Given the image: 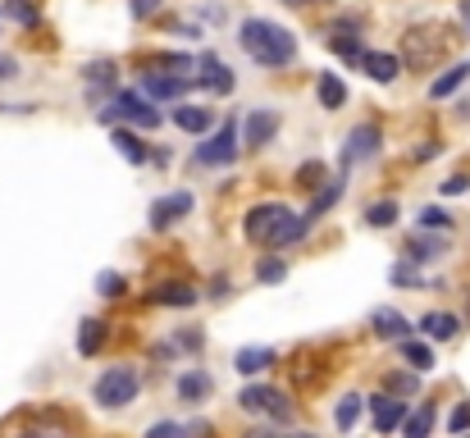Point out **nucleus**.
Masks as SVG:
<instances>
[{"label":"nucleus","instance_id":"c85d7f7f","mask_svg":"<svg viewBox=\"0 0 470 438\" xmlns=\"http://www.w3.org/2000/svg\"><path fill=\"white\" fill-rule=\"evenodd\" d=\"M366 224L370 228H388V224H398V202H375L366 211Z\"/></svg>","mask_w":470,"mask_h":438},{"label":"nucleus","instance_id":"7c9ffc66","mask_svg":"<svg viewBox=\"0 0 470 438\" xmlns=\"http://www.w3.org/2000/svg\"><path fill=\"white\" fill-rule=\"evenodd\" d=\"M443 252V237H416L411 243V260H434Z\"/></svg>","mask_w":470,"mask_h":438},{"label":"nucleus","instance_id":"4c0bfd02","mask_svg":"<svg viewBox=\"0 0 470 438\" xmlns=\"http://www.w3.org/2000/svg\"><path fill=\"white\" fill-rule=\"evenodd\" d=\"M178 438H210V425L206 420H192V425L178 429Z\"/></svg>","mask_w":470,"mask_h":438},{"label":"nucleus","instance_id":"f704fd0d","mask_svg":"<svg viewBox=\"0 0 470 438\" xmlns=\"http://www.w3.org/2000/svg\"><path fill=\"white\" fill-rule=\"evenodd\" d=\"M420 224H425V228H448V215H443L439 206H429V211H420Z\"/></svg>","mask_w":470,"mask_h":438},{"label":"nucleus","instance_id":"1a4fd4ad","mask_svg":"<svg viewBox=\"0 0 470 438\" xmlns=\"http://www.w3.org/2000/svg\"><path fill=\"white\" fill-rule=\"evenodd\" d=\"M279 133V114L274 110H251L247 124H243V142L247 146H269V137Z\"/></svg>","mask_w":470,"mask_h":438},{"label":"nucleus","instance_id":"9b49d317","mask_svg":"<svg viewBox=\"0 0 470 438\" xmlns=\"http://www.w3.org/2000/svg\"><path fill=\"white\" fill-rule=\"evenodd\" d=\"M110 142H114V151H120L128 165H146V161H151L146 142H142L137 133H128V128H114V133H110Z\"/></svg>","mask_w":470,"mask_h":438},{"label":"nucleus","instance_id":"e433bc0d","mask_svg":"<svg viewBox=\"0 0 470 438\" xmlns=\"http://www.w3.org/2000/svg\"><path fill=\"white\" fill-rule=\"evenodd\" d=\"M178 429H183V425H174V420H161V425H151V429H146V438H178Z\"/></svg>","mask_w":470,"mask_h":438},{"label":"nucleus","instance_id":"58836bf2","mask_svg":"<svg viewBox=\"0 0 470 438\" xmlns=\"http://www.w3.org/2000/svg\"><path fill=\"white\" fill-rule=\"evenodd\" d=\"M461 429H470V402H466V407H457V411H452V434H457V438H461Z\"/></svg>","mask_w":470,"mask_h":438},{"label":"nucleus","instance_id":"f03ea898","mask_svg":"<svg viewBox=\"0 0 470 438\" xmlns=\"http://www.w3.org/2000/svg\"><path fill=\"white\" fill-rule=\"evenodd\" d=\"M137 393H142V379H137V370H133V366H110V370H105V375L92 384L96 407H105V411H120V407H128Z\"/></svg>","mask_w":470,"mask_h":438},{"label":"nucleus","instance_id":"7ed1b4c3","mask_svg":"<svg viewBox=\"0 0 470 438\" xmlns=\"http://www.w3.org/2000/svg\"><path fill=\"white\" fill-rule=\"evenodd\" d=\"M96 119H101V124H110V119H128V124H137V128H155L165 114L155 110L142 92H120L105 110H96Z\"/></svg>","mask_w":470,"mask_h":438},{"label":"nucleus","instance_id":"72a5a7b5","mask_svg":"<svg viewBox=\"0 0 470 438\" xmlns=\"http://www.w3.org/2000/svg\"><path fill=\"white\" fill-rule=\"evenodd\" d=\"M5 14H10L14 23H37V5H32V0H10Z\"/></svg>","mask_w":470,"mask_h":438},{"label":"nucleus","instance_id":"c9c22d12","mask_svg":"<svg viewBox=\"0 0 470 438\" xmlns=\"http://www.w3.org/2000/svg\"><path fill=\"white\" fill-rule=\"evenodd\" d=\"M470 192V178L466 174H452L448 183H443V196H466Z\"/></svg>","mask_w":470,"mask_h":438},{"label":"nucleus","instance_id":"2f4dec72","mask_svg":"<svg viewBox=\"0 0 470 438\" xmlns=\"http://www.w3.org/2000/svg\"><path fill=\"white\" fill-rule=\"evenodd\" d=\"M96 288H101L105 297H124V274H114V269H101V274H96Z\"/></svg>","mask_w":470,"mask_h":438},{"label":"nucleus","instance_id":"49530a36","mask_svg":"<svg viewBox=\"0 0 470 438\" xmlns=\"http://www.w3.org/2000/svg\"><path fill=\"white\" fill-rule=\"evenodd\" d=\"M466 19H470V5H466Z\"/></svg>","mask_w":470,"mask_h":438},{"label":"nucleus","instance_id":"9d476101","mask_svg":"<svg viewBox=\"0 0 470 438\" xmlns=\"http://www.w3.org/2000/svg\"><path fill=\"white\" fill-rule=\"evenodd\" d=\"M361 69L375 78V83H393V78L402 73V60L388 55V51H366V55H361Z\"/></svg>","mask_w":470,"mask_h":438},{"label":"nucleus","instance_id":"4be33fe9","mask_svg":"<svg viewBox=\"0 0 470 438\" xmlns=\"http://www.w3.org/2000/svg\"><path fill=\"white\" fill-rule=\"evenodd\" d=\"M316 92H320V105L325 110H342V101H347V87H342L338 73H320L316 78Z\"/></svg>","mask_w":470,"mask_h":438},{"label":"nucleus","instance_id":"a211bd4d","mask_svg":"<svg viewBox=\"0 0 470 438\" xmlns=\"http://www.w3.org/2000/svg\"><path fill=\"white\" fill-rule=\"evenodd\" d=\"M174 124H178L183 133H206V128L215 124V114L202 110V105H174Z\"/></svg>","mask_w":470,"mask_h":438},{"label":"nucleus","instance_id":"cd10ccee","mask_svg":"<svg viewBox=\"0 0 470 438\" xmlns=\"http://www.w3.org/2000/svg\"><path fill=\"white\" fill-rule=\"evenodd\" d=\"M306 228H310V224H306L301 215H293V219H288L279 233H274V243H269V247H293V243H301V237H306Z\"/></svg>","mask_w":470,"mask_h":438},{"label":"nucleus","instance_id":"09e8293b","mask_svg":"<svg viewBox=\"0 0 470 438\" xmlns=\"http://www.w3.org/2000/svg\"><path fill=\"white\" fill-rule=\"evenodd\" d=\"M466 438H470V434H466Z\"/></svg>","mask_w":470,"mask_h":438},{"label":"nucleus","instance_id":"f8f14e48","mask_svg":"<svg viewBox=\"0 0 470 438\" xmlns=\"http://www.w3.org/2000/svg\"><path fill=\"white\" fill-rule=\"evenodd\" d=\"M142 87H146V96H161V101H178L183 92H187V78H165V73H146L142 78Z\"/></svg>","mask_w":470,"mask_h":438},{"label":"nucleus","instance_id":"37998d69","mask_svg":"<svg viewBox=\"0 0 470 438\" xmlns=\"http://www.w3.org/2000/svg\"><path fill=\"white\" fill-rule=\"evenodd\" d=\"M0 78H14V60H0Z\"/></svg>","mask_w":470,"mask_h":438},{"label":"nucleus","instance_id":"dca6fc26","mask_svg":"<svg viewBox=\"0 0 470 438\" xmlns=\"http://www.w3.org/2000/svg\"><path fill=\"white\" fill-rule=\"evenodd\" d=\"M187 211H192V196H187V192H174V196H165V202H155V206H151V224H155V228H165L174 215H187Z\"/></svg>","mask_w":470,"mask_h":438},{"label":"nucleus","instance_id":"6e6552de","mask_svg":"<svg viewBox=\"0 0 470 438\" xmlns=\"http://www.w3.org/2000/svg\"><path fill=\"white\" fill-rule=\"evenodd\" d=\"M370 411H375V429L379 434H393V429H402V420H407V402H398V397H370Z\"/></svg>","mask_w":470,"mask_h":438},{"label":"nucleus","instance_id":"ea45409f","mask_svg":"<svg viewBox=\"0 0 470 438\" xmlns=\"http://www.w3.org/2000/svg\"><path fill=\"white\" fill-rule=\"evenodd\" d=\"M393 284H425V274H416V269L398 265V269H393Z\"/></svg>","mask_w":470,"mask_h":438},{"label":"nucleus","instance_id":"2eb2a0df","mask_svg":"<svg viewBox=\"0 0 470 438\" xmlns=\"http://www.w3.org/2000/svg\"><path fill=\"white\" fill-rule=\"evenodd\" d=\"M151 302L155 306H197V288H187V284H155Z\"/></svg>","mask_w":470,"mask_h":438},{"label":"nucleus","instance_id":"aec40b11","mask_svg":"<svg viewBox=\"0 0 470 438\" xmlns=\"http://www.w3.org/2000/svg\"><path fill=\"white\" fill-rule=\"evenodd\" d=\"M269 361H274L269 347H243L238 356H233V370H238V375H260Z\"/></svg>","mask_w":470,"mask_h":438},{"label":"nucleus","instance_id":"4468645a","mask_svg":"<svg viewBox=\"0 0 470 438\" xmlns=\"http://www.w3.org/2000/svg\"><path fill=\"white\" fill-rule=\"evenodd\" d=\"M210 388H215V384H210L206 370H187V375H178V397H183V402H192V407L206 402Z\"/></svg>","mask_w":470,"mask_h":438},{"label":"nucleus","instance_id":"a19ab883","mask_svg":"<svg viewBox=\"0 0 470 438\" xmlns=\"http://www.w3.org/2000/svg\"><path fill=\"white\" fill-rule=\"evenodd\" d=\"M155 5H161V0H133V19H146V14H155Z\"/></svg>","mask_w":470,"mask_h":438},{"label":"nucleus","instance_id":"423d86ee","mask_svg":"<svg viewBox=\"0 0 470 438\" xmlns=\"http://www.w3.org/2000/svg\"><path fill=\"white\" fill-rule=\"evenodd\" d=\"M238 407H243V411H269L274 420H288V416H293L288 397H284L279 388H265V384H247V388L238 393Z\"/></svg>","mask_w":470,"mask_h":438},{"label":"nucleus","instance_id":"0eeeda50","mask_svg":"<svg viewBox=\"0 0 470 438\" xmlns=\"http://www.w3.org/2000/svg\"><path fill=\"white\" fill-rule=\"evenodd\" d=\"M379 142H383V133H379L375 124H361V128H351V133H347V146H342V169L375 161V155H379Z\"/></svg>","mask_w":470,"mask_h":438},{"label":"nucleus","instance_id":"39448f33","mask_svg":"<svg viewBox=\"0 0 470 438\" xmlns=\"http://www.w3.org/2000/svg\"><path fill=\"white\" fill-rule=\"evenodd\" d=\"M293 219V211L288 206H279V202H265V206H251L247 211V237L251 243H274V233H279L284 224Z\"/></svg>","mask_w":470,"mask_h":438},{"label":"nucleus","instance_id":"de8ad7c7","mask_svg":"<svg viewBox=\"0 0 470 438\" xmlns=\"http://www.w3.org/2000/svg\"><path fill=\"white\" fill-rule=\"evenodd\" d=\"M293 438H306V434H293Z\"/></svg>","mask_w":470,"mask_h":438},{"label":"nucleus","instance_id":"393cba45","mask_svg":"<svg viewBox=\"0 0 470 438\" xmlns=\"http://www.w3.org/2000/svg\"><path fill=\"white\" fill-rule=\"evenodd\" d=\"M338 196H342V178L325 183V192H320V196H316V202H310V206H306V215H301V219H306V224H316L320 215H329V206L338 202Z\"/></svg>","mask_w":470,"mask_h":438},{"label":"nucleus","instance_id":"5701e85b","mask_svg":"<svg viewBox=\"0 0 470 438\" xmlns=\"http://www.w3.org/2000/svg\"><path fill=\"white\" fill-rule=\"evenodd\" d=\"M361 411H366V397L347 393L342 402H338V411H334V425H338L342 434H351V429H357V420H361Z\"/></svg>","mask_w":470,"mask_h":438},{"label":"nucleus","instance_id":"473e14b6","mask_svg":"<svg viewBox=\"0 0 470 438\" xmlns=\"http://www.w3.org/2000/svg\"><path fill=\"white\" fill-rule=\"evenodd\" d=\"M334 51H338V55H342L347 64H361V55H366V51H361V42H357V37H351V42H347L342 32L334 37Z\"/></svg>","mask_w":470,"mask_h":438},{"label":"nucleus","instance_id":"6ab92c4d","mask_svg":"<svg viewBox=\"0 0 470 438\" xmlns=\"http://www.w3.org/2000/svg\"><path fill=\"white\" fill-rule=\"evenodd\" d=\"M457 329H461V320H457V315H448V310H434V315H425V320H420V334H429L434 343H448Z\"/></svg>","mask_w":470,"mask_h":438},{"label":"nucleus","instance_id":"c03bdc74","mask_svg":"<svg viewBox=\"0 0 470 438\" xmlns=\"http://www.w3.org/2000/svg\"><path fill=\"white\" fill-rule=\"evenodd\" d=\"M284 5H310V0H284Z\"/></svg>","mask_w":470,"mask_h":438},{"label":"nucleus","instance_id":"79ce46f5","mask_svg":"<svg viewBox=\"0 0 470 438\" xmlns=\"http://www.w3.org/2000/svg\"><path fill=\"white\" fill-rule=\"evenodd\" d=\"M434 155H439V146H434V142H425V146H416V161H434Z\"/></svg>","mask_w":470,"mask_h":438},{"label":"nucleus","instance_id":"c756f323","mask_svg":"<svg viewBox=\"0 0 470 438\" xmlns=\"http://www.w3.org/2000/svg\"><path fill=\"white\" fill-rule=\"evenodd\" d=\"M284 274H288V265L274 260V256H265V260L256 265V278H260V284H284Z\"/></svg>","mask_w":470,"mask_h":438},{"label":"nucleus","instance_id":"f3484780","mask_svg":"<svg viewBox=\"0 0 470 438\" xmlns=\"http://www.w3.org/2000/svg\"><path fill=\"white\" fill-rule=\"evenodd\" d=\"M429 434H434V407L420 402V407L407 411V420H402V438H429Z\"/></svg>","mask_w":470,"mask_h":438},{"label":"nucleus","instance_id":"b1692460","mask_svg":"<svg viewBox=\"0 0 470 438\" xmlns=\"http://www.w3.org/2000/svg\"><path fill=\"white\" fill-rule=\"evenodd\" d=\"M398 351H402V361H411L416 370H434V347H429V343L402 338V343H398Z\"/></svg>","mask_w":470,"mask_h":438},{"label":"nucleus","instance_id":"ddd939ff","mask_svg":"<svg viewBox=\"0 0 470 438\" xmlns=\"http://www.w3.org/2000/svg\"><path fill=\"white\" fill-rule=\"evenodd\" d=\"M370 325H375V334H379V338H393V343H402V338L411 334V325L402 320L398 310H388V306H379V310L370 315Z\"/></svg>","mask_w":470,"mask_h":438},{"label":"nucleus","instance_id":"20e7f679","mask_svg":"<svg viewBox=\"0 0 470 438\" xmlns=\"http://www.w3.org/2000/svg\"><path fill=\"white\" fill-rule=\"evenodd\" d=\"M233 161H238V124L224 119V124L197 146V165L215 169V165H233Z\"/></svg>","mask_w":470,"mask_h":438},{"label":"nucleus","instance_id":"a18cd8bd","mask_svg":"<svg viewBox=\"0 0 470 438\" xmlns=\"http://www.w3.org/2000/svg\"><path fill=\"white\" fill-rule=\"evenodd\" d=\"M19 438H42V434H19Z\"/></svg>","mask_w":470,"mask_h":438},{"label":"nucleus","instance_id":"412c9836","mask_svg":"<svg viewBox=\"0 0 470 438\" xmlns=\"http://www.w3.org/2000/svg\"><path fill=\"white\" fill-rule=\"evenodd\" d=\"M202 83L224 96V92H233V73H228V64H219L215 55H206V60H202Z\"/></svg>","mask_w":470,"mask_h":438},{"label":"nucleus","instance_id":"f257e3e1","mask_svg":"<svg viewBox=\"0 0 470 438\" xmlns=\"http://www.w3.org/2000/svg\"><path fill=\"white\" fill-rule=\"evenodd\" d=\"M238 42L260 69H284V64L297 60V37L279 23H269V19H247Z\"/></svg>","mask_w":470,"mask_h":438},{"label":"nucleus","instance_id":"a878e982","mask_svg":"<svg viewBox=\"0 0 470 438\" xmlns=\"http://www.w3.org/2000/svg\"><path fill=\"white\" fill-rule=\"evenodd\" d=\"M470 78V64L461 60V64H452V69H443V78H434V87H429V96H452L461 83Z\"/></svg>","mask_w":470,"mask_h":438},{"label":"nucleus","instance_id":"bb28decb","mask_svg":"<svg viewBox=\"0 0 470 438\" xmlns=\"http://www.w3.org/2000/svg\"><path fill=\"white\" fill-rule=\"evenodd\" d=\"M105 343V320H83V334H78V351L96 356V347Z\"/></svg>","mask_w":470,"mask_h":438}]
</instances>
